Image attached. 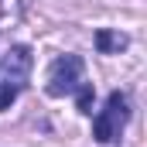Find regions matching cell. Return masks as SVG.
Segmentation results:
<instances>
[{
  "instance_id": "6da1fadb",
  "label": "cell",
  "mask_w": 147,
  "mask_h": 147,
  "mask_svg": "<svg viewBox=\"0 0 147 147\" xmlns=\"http://www.w3.org/2000/svg\"><path fill=\"white\" fill-rule=\"evenodd\" d=\"M86 82V62L79 55H58L48 69V79H45V92L62 99V96H72L75 89Z\"/></svg>"
},
{
  "instance_id": "7a4b0ae2",
  "label": "cell",
  "mask_w": 147,
  "mask_h": 147,
  "mask_svg": "<svg viewBox=\"0 0 147 147\" xmlns=\"http://www.w3.org/2000/svg\"><path fill=\"white\" fill-rule=\"evenodd\" d=\"M127 120H130V103H127V92H120V89H113L110 96H106V106L96 113V120H92V137L99 140V144H110L120 137V130L127 127Z\"/></svg>"
},
{
  "instance_id": "3957f363",
  "label": "cell",
  "mask_w": 147,
  "mask_h": 147,
  "mask_svg": "<svg viewBox=\"0 0 147 147\" xmlns=\"http://www.w3.org/2000/svg\"><path fill=\"white\" fill-rule=\"evenodd\" d=\"M31 69H34V55L28 45H10L3 55H0V86L21 92L31 79Z\"/></svg>"
},
{
  "instance_id": "277c9868",
  "label": "cell",
  "mask_w": 147,
  "mask_h": 147,
  "mask_svg": "<svg viewBox=\"0 0 147 147\" xmlns=\"http://www.w3.org/2000/svg\"><path fill=\"white\" fill-rule=\"evenodd\" d=\"M92 41H96V51H99V55H120V51L130 45V38L123 34V31H113V28H99Z\"/></svg>"
},
{
  "instance_id": "5b68a950",
  "label": "cell",
  "mask_w": 147,
  "mask_h": 147,
  "mask_svg": "<svg viewBox=\"0 0 147 147\" xmlns=\"http://www.w3.org/2000/svg\"><path fill=\"white\" fill-rule=\"evenodd\" d=\"M92 99H96L92 82H82V86L75 89V106H79V113H92Z\"/></svg>"
}]
</instances>
